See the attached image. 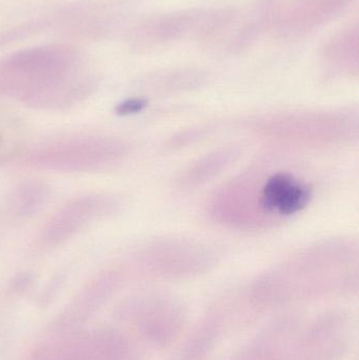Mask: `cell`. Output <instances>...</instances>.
<instances>
[{
    "label": "cell",
    "instance_id": "cell-10",
    "mask_svg": "<svg viewBox=\"0 0 359 360\" xmlns=\"http://www.w3.org/2000/svg\"><path fill=\"white\" fill-rule=\"evenodd\" d=\"M322 58L327 67L339 75L358 76V23L337 32L325 44Z\"/></svg>",
    "mask_w": 359,
    "mask_h": 360
},
{
    "label": "cell",
    "instance_id": "cell-7",
    "mask_svg": "<svg viewBox=\"0 0 359 360\" xmlns=\"http://www.w3.org/2000/svg\"><path fill=\"white\" fill-rule=\"evenodd\" d=\"M117 199L105 195L77 197L60 207L46 222L38 238L41 248H54L75 236L99 218L117 211Z\"/></svg>",
    "mask_w": 359,
    "mask_h": 360
},
{
    "label": "cell",
    "instance_id": "cell-9",
    "mask_svg": "<svg viewBox=\"0 0 359 360\" xmlns=\"http://www.w3.org/2000/svg\"><path fill=\"white\" fill-rule=\"evenodd\" d=\"M242 155L238 146H226L192 162L176 177V186L183 190H192L204 186L227 171Z\"/></svg>",
    "mask_w": 359,
    "mask_h": 360
},
{
    "label": "cell",
    "instance_id": "cell-11",
    "mask_svg": "<svg viewBox=\"0 0 359 360\" xmlns=\"http://www.w3.org/2000/svg\"><path fill=\"white\" fill-rule=\"evenodd\" d=\"M50 188L41 181H27L19 186L11 197L13 213L21 217L38 213L50 198Z\"/></svg>",
    "mask_w": 359,
    "mask_h": 360
},
{
    "label": "cell",
    "instance_id": "cell-3",
    "mask_svg": "<svg viewBox=\"0 0 359 360\" xmlns=\"http://www.w3.org/2000/svg\"><path fill=\"white\" fill-rule=\"evenodd\" d=\"M251 129L286 149H334L358 141V113L353 109L282 111L257 118Z\"/></svg>",
    "mask_w": 359,
    "mask_h": 360
},
{
    "label": "cell",
    "instance_id": "cell-1",
    "mask_svg": "<svg viewBox=\"0 0 359 360\" xmlns=\"http://www.w3.org/2000/svg\"><path fill=\"white\" fill-rule=\"evenodd\" d=\"M219 186L209 199V216L226 228L261 231L303 212L314 197L311 180L278 162H259Z\"/></svg>",
    "mask_w": 359,
    "mask_h": 360
},
{
    "label": "cell",
    "instance_id": "cell-5",
    "mask_svg": "<svg viewBox=\"0 0 359 360\" xmlns=\"http://www.w3.org/2000/svg\"><path fill=\"white\" fill-rule=\"evenodd\" d=\"M354 0H259L257 25L278 38L303 37L344 14Z\"/></svg>",
    "mask_w": 359,
    "mask_h": 360
},
{
    "label": "cell",
    "instance_id": "cell-2",
    "mask_svg": "<svg viewBox=\"0 0 359 360\" xmlns=\"http://www.w3.org/2000/svg\"><path fill=\"white\" fill-rule=\"evenodd\" d=\"M358 243L350 237L318 241L261 275L251 297L261 304L343 295L358 289Z\"/></svg>",
    "mask_w": 359,
    "mask_h": 360
},
{
    "label": "cell",
    "instance_id": "cell-6",
    "mask_svg": "<svg viewBox=\"0 0 359 360\" xmlns=\"http://www.w3.org/2000/svg\"><path fill=\"white\" fill-rule=\"evenodd\" d=\"M128 147L110 137H90L50 143L25 155V162L36 168L65 172H90L122 162Z\"/></svg>",
    "mask_w": 359,
    "mask_h": 360
},
{
    "label": "cell",
    "instance_id": "cell-12",
    "mask_svg": "<svg viewBox=\"0 0 359 360\" xmlns=\"http://www.w3.org/2000/svg\"><path fill=\"white\" fill-rule=\"evenodd\" d=\"M147 105V101L143 98H130L122 101L116 107V113L120 116L131 115L143 111Z\"/></svg>",
    "mask_w": 359,
    "mask_h": 360
},
{
    "label": "cell",
    "instance_id": "cell-4",
    "mask_svg": "<svg viewBox=\"0 0 359 360\" xmlns=\"http://www.w3.org/2000/svg\"><path fill=\"white\" fill-rule=\"evenodd\" d=\"M132 264L141 274L154 278H191L213 268L216 264V254L198 241L164 237L137 250Z\"/></svg>",
    "mask_w": 359,
    "mask_h": 360
},
{
    "label": "cell",
    "instance_id": "cell-8",
    "mask_svg": "<svg viewBox=\"0 0 359 360\" xmlns=\"http://www.w3.org/2000/svg\"><path fill=\"white\" fill-rule=\"evenodd\" d=\"M139 313L145 315L143 330L156 344H168L185 325L183 307L172 297L153 295L139 300Z\"/></svg>",
    "mask_w": 359,
    "mask_h": 360
}]
</instances>
